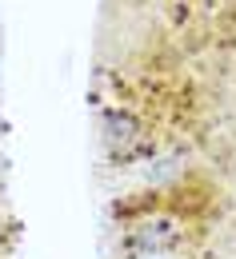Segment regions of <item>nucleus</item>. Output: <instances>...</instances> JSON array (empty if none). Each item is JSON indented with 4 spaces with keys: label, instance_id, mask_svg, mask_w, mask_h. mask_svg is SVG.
I'll use <instances>...</instances> for the list:
<instances>
[{
    "label": "nucleus",
    "instance_id": "1",
    "mask_svg": "<svg viewBox=\"0 0 236 259\" xmlns=\"http://www.w3.org/2000/svg\"><path fill=\"white\" fill-rule=\"evenodd\" d=\"M184 243V227L180 220H172V215H148V220H140L132 227V235H128V251L136 259H152V255H168Z\"/></svg>",
    "mask_w": 236,
    "mask_h": 259
},
{
    "label": "nucleus",
    "instance_id": "2",
    "mask_svg": "<svg viewBox=\"0 0 236 259\" xmlns=\"http://www.w3.org/2000/svg\"><path fill=\"white\" fill-rule=\"evenodd\" d=\"M100 136H104V144L108 148H132L136 140L144 136V128H140V120H136L128 108H108L100 116Z\"/></svg>",
    "mask_w": 236,
    "mask_h": 259
},
{
    "label": "nucleus",
    "instance_id": "3",
    "mask_svg": "<svg viewBox=\"0 0 236 259\" xmlns=\"http://www.w3.org/2000/svg\"><path fill=\"white\" fill-rule=\"evenodd\" d=\"M152 259H164V255H152Z\"/></svg>",
    "mask_w": 236,
    "mask_h": 259
}]
</instances>
